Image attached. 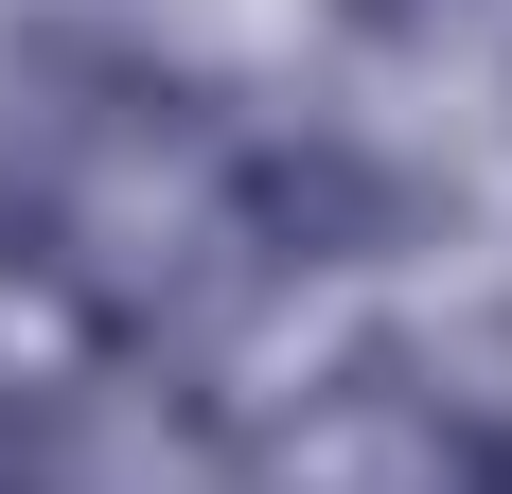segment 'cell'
Returning a JSON list of instances; mask_svg holds the SVG:
<instances>
[{"mask_svg":"<svg viewBox=\"0 0 512 494\" xmlns=\"http://www.w3.org/2000/svg\"><path fill=\"white\" fill-rule=\"evenodd\" d=\"M336 18H442V0H336Z\"/></svg>","mask_w":512,"mask_h":494,"instance_id":"obj_4","label":"cell"},{"mask_svg":"<svg viewBox=\"0 0 512 494\" xmlns=\"http://www.w3.org/2000/svg\"><path fill=\"white\" fill-rule=\"evenodd\" d=\"M248 494H495V424L424 353H336L318 389L265 406Z\"/></svg>","mask_w":512,"mask_h":494,"instance_id":"obj_2","label":"cell"},{"mask_svg":"<svg viewBox=\"0 0 512 494\" xmlns=\"http://www.w3.org/2000/svg\"><path fill=\"white\" fill-rule=\"evenodd\" d=\"M0 494H36V442H18V424H0Z\"/></svg>","mask_w":512,"mask_h":494,"instance_id":"obj_3","label":"cell"},{"mask_svg":"<svg viewBox=\"0 0 512 494\" xmlns=\"http://www.w3.org/2000/svg\"><path fill=\"white\" fill-rule=\"evenodd\" d=\"M495 494H512V442H495Z\"/></svg>","mask_w":512,"mask_h":494,"instance_id":"obj_5","label":"cell"},{"mask_svg":"<svg viewBox=\"0 0 512 494\" xmlns=\"http://www.w3.org/2000/svg\"><path fill=\"white\" fill-rule=\"evenodd\" d=\"M0 247L18 283L106 353H212L265 283L354 265L371 247V177L336 142H265L212 89H71L36 106V142L0 177Z\"/></svg>","mask_w":512,"mask_h":494,"instance_id":"obj_1","label":"cell"}]
</instances>
